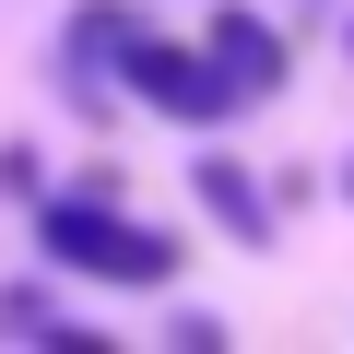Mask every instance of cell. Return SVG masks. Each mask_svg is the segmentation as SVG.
<instances>
[{
	"mask_svg": "<svg viewBox=\"0 0 354 354\" xmlns=\"http://www.w3.org/2000/svg\"><path fill=\"white\" fill-rule=\"evenodd\" d=\"M201 201H213V225H225L236 248H272V213H260V189H248V177H236L225 153L201 165Z\"/></svg>",
	"mask_w": 354,
	"mask_h": 354,
	"instance_id": "obj_4",
	"label": "cell"
},
{
	"mask_svg": "<svg viewBox=\"0 0 354 354\" xmlns=\"http://www.w3.org/2000/svg\"><path fill=\"white\" fill-rule=\"evenodd\" d=\"M342 189H354V165H342Z\"/></svg>",
	"mask_w": 354,
	"mask_h": 354,
	"instance_id": "obj_6",
	"label": "cell"
},
{
	"mask_svg": "<svg viewBox=\"0 0 354 354\" xmlns=\"http://www.w3.org/2000/svg\"><path fill=\"white\" fill-rule=\"evenodd\" d=\"M36 248H48L59 272H95V283H177V236L106 213L95 189H83V201H36Z\"/></svg>",
	"mask_w": 354,
	"mask_h": 354,
	"instance_id": "obj_1",
	"label": "cell"
},
{
	"mask_svg": "<svg viewBox=\"0 0 354 354\" xmlns=\"http://www.w3.org/2000/svg\"><path fill=\"white\" fill-rule=\"evenodd\" d=\"M118 83H130L153 118H177V130L236 118V83L213 71V48H165V36H142V24H130V48H118Z\"/></svg>",
	"mask_w": 354,
	"mask_h": 354,
	"instance_id": "obj_2",
	"label": "cell"
},
{
	"mask_svg": "<svg viewBox=\"0 0 354 354\" xmlns=\"http://www.w3.org/2000/svg\"><path fill=\"white\" fill-rule=\"evenodd\" d=\"M0 330H12V342H48L59 319H48V295H36V283H12V295H0Z\"/></svg>",
	"mask_w": 354,
	"mask_h": 354,
	"instance_id": "obj_5",
	"label": "cell"
},
{
	"mask_svg": "<svg viewBox=\"0 0 354 354\" xmlns=\"http://www.w3.org/2000/svg\"><path fill=\"white\" fill-rule=\"evenodd\" d=\"M201 48H213V71L236 83V106L283 95V36H272L260 12H213V36H201Z\"/></svg>",
	"mask_w": 354,
	"mask_h": 354,
	"instance_id": "obj_3",
	"label": "cell"
}]
</instances>
